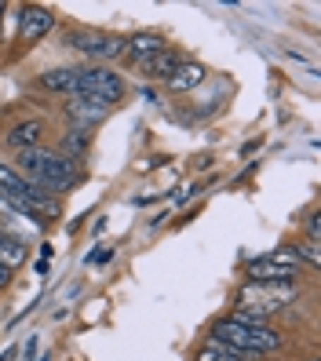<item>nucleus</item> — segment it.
Instances as JSON below:
<instances>
[{
  "instance_id": "1",
  "label": "nucleus",
  "mask_w": 321,
  "mask_h": 361,
  "mask_svg": "<svg viewBox=\"0 0 321 361\" xmlns=\"http://www.w3.org/2000/svg\"><path fill=\"white\" fill-rule=\"evenodd\" d=\"M18 172H23L37 190H44V194H52V197L62 194V190H70V186H77V179H80L73 157L40 150V146L18 154Z\"/></svg>"
},
{
  "instance_id": "2",
  "label": "nucleus",
  "mask_w": 321,
  "mask_h": 361,
  "mask_svg": "<svg viewBox=\"0 0 321 361\" xmlns=\"http://www.w3.org/2000/svg\"><path fill=\"white\" fill-rule=\"evenodd\" d=\"M212 336H216V343L241 354V357H255V354H274L281 350L285 336L277 329H267V325H241L234 322V317H219L216 325H212Z\"/></svg>"
},
{
  "instance_id": "3",
  "label": "nucleus",
  "mask_w": 321,
  "mask_h": 361,
  "mask_svg": "<svg viewBox=\"0 0 321 361\" xmlns=\"http://www.w3.org/2000/svg\"><path fill=\"white\" fill-rule=\"evenodd\" d=\"M299 263L303 259H299L296 248H274V252H267V256L252 259L245 274L255 285H289V281L299 278Z\"/></svg>"
},
{
  "instance_id": "4",
  "label": "nucleus",
  "mask_w": 321,
  "mask_h": 361,
  "mask_svg": "<svg viewBox=\"0 0 321 361\" xmlns=\"http://www.w3.org/2000/svg\"><path fill=\"white\" fill-rule=\"evenodd\" d=\"M73 95H92V99H102V102L114 106L124 95V80H121V73L106 70V66H80Z\"/></svg>"
},
{
  "instance_id": "5",
  "label": "nucleus",
  "mask_w": 321,
  "mask_h": 361,
  "mask_svg": "<svg viewBox=\"0 0 321 361\" xmlns=\"http://www.w3.org/2000/svg\"><path fill=\"white\" fill-rule=\"evenodd\" d=\"M70 44L77 51H84L88 59H117V55H124L128 40L117 33H73Z\"/></svg>"
},
{
  "instance_id": "6",
  "label": "nucleus",
  "mask_w": 321,
  "mask_h": 361,
  "mask_svg": "<svg viewBox=\"0 0 321 361\" xmlns=\"http://www.w3.org/2000/svg\"><path fill=\"white\" fill-rule=\"evenodd\" d=\"M55 26V15L48 8H23V15H18V40L23 44H30V40H40L48 37Z\"/></svg>"
},
{
  "instance_id": "7",
  "label": "nucleus",
  "mask_w": 321,
  "mask_h": 361,
  "mask_svg": "<svg viewBox=\"0 0 321 361\" xmlns=\"http://www.w3.org/2000/svg\"><path fill=\"white\" fill-rule=\"evenodd\" d=\"M110 110H114L110 102L92 99V95H73V102H66V114H70L73 121H80V128H84V132H92V124H99Z\"/></svg>"
},
{
  "instance_id": "8",
  "label": "nucleus",
  "mask_w": 321,
  "mask_h": 361,
  "mask_svg": "<svg viewBox=\"0 0 321 361\" xmlns=\"http://www.w3.org/2000/svg\"><path fill=\"white\" fill-rule=\"evenodd\" d=\"M179 66H183L179 51H168V48H161L154 59H146V62H143V73H146V77H157V80H168V77H172Z\"/></svg>"
},
{
  "instance_id": "9",
  "label": "nucleus",
  "mask_w": 321,
  "mask_h": 361,
  "mask_svg": "<svg viewBox=\"0 0 321 361\" xmlns=\"http://www.w3.org/2000/svg\"><path fill=\"white\" fill-rule=\"evenodd\" d=\"M40 132H44V124H40V121H18L15 128L8 132V146H15L18 154L33 150V146L40 142Z\"/></svg>"
},
{
  "instance_id": "10",
  "label": "nucleus",
  "mask_w": 321,
  "mask_h": 361,
  "mask_svg": "<svg viewBox=\"0 0 321 361\" xmlns=\"http://www.w3.org/2000/svg\"><path fill=\"white\" fill-rule=\"evenodd\" d=\"M161 48H164V44H161V37H157V33H135L132 40H128L124 55L132 59V62H139V66H143V62H146V59H154V55H157Z\"/></svg>"
},
{
  "instance_id": "11",
  "label": "nucleus",
  "mask_w": 321,
  "mask_h": 361,
  "mask_svg": "<svg viewBox=\"0 0 321 361\" xmlns=\"http://www.w3.org/2000/svg\"><path fill=\"white\" fill-rule=\"evenodd\" d=\"M205 77H208V70L201 66V62H183V66L168 77V88L172 92H190V88H198Z\"/></svg>"
},
{
  "instance_id": "12",
  "label": "nucleus",
  "mask_w": 321,
  "mask_h": 361,
  "mask_svg": "<svg viewBox=\"0 0 321 361\" xmlns=\"http://www.w3.org/2000/svg\"><path fill=\"white\" fill-rule=\"evenodd\" d=\"M33 183L18 172V168H11V164H4L0 161V194H23V197H30L33 194Z\"/></svg>"
},
{
  "instance_id": "13",
  "label": "nucleus",
  "mask_w": 321,
  "mask_h": 361,
  "mask_svg": "<svg viewBox=\"0 0 321 361\" xmlns=\"http://www.w3.org/2000/svg\"><path fill=\"white\" fill-rule=\"evenodd\" d=\"M40 88H48V92H66V95H73V88H77V70H73V66H59V70H48V73H40Z\"/></svg>"
},
{
  "instance_id": "14",
  "label": "nucleus",
  "mask_w": 321,
  "mask_h": 361,
  "mask_svg": "<svg viewBox=\"0 0 321 361\" xmlns=\"http://www.w3.org/2000/svg\"><path fill=\"white\" fill-rule=\"evenodd\" d=\"M0 263L11 267V270L26 263V245L18 241L11 230H0Z\"/></svg>"
},
{
  "instance_id": "15",
  "label": "nucleus",
  "mask_w": 321,
  "mask_h": 361,
  "mask_svg": "<svg viewBox=\"0 0 321 361\" xmlns=\"http://www.w3.org/2000/svg\"><path fill=\"white\" fill-rule=\"evenodd\" d=\"M194 361H241V354H234V350L219 347L216 339H212L208 347H201V350H198V357H194Z\"/></svg>"
},
{
  "instance_id": "16",
  "label": "nucleus",
  "mask_w": 321,
  "mask_h": 361,
  "mask_svg": "<svg viewBox=\"0 0 321 361\" xmlns=\"http://www.w3.org/2000/svg\"><path fill=\"white\" fill-rule=\"evenodd\" d=\"M88 135H92V132H84V128H73V135L66 139V154L80 157V154H84V146H88Z\"/></svg>"
},
{
  "instance_id": "17",
  "label": "nucleus",
  "mask_w": 321,
  "mask_h": 361,
  "mask_svg": "<svg viewBox=\"0 0 321 361\" xmlns=\"http://www.w3.org/2000/svg\"><path fill=\"white\" fill-rule=\"evenodd\" d=\"M110 259H114V248H106V245L95 252V256H88V263H110Z\"/></svg>"
},
{
  "instance_id": "18",
  "label": "nucleus",
  "mask_w": 321,
  "mask_h": 361,
  "mask_svg": "<svg viewBox=\"0 0 321 361\" xmlns=\"http://www.w3.org/2000/svg\"><path fill=\"white\" fill-rule=\"evenodd\" d=\"M198 194H201V186H186L183 194H176V208H179V204H186L190 197H198Z\"/></svg>"
},
{
  "instance_id": "19",
  "label": "nucleus",
  "mask_w": 321,
  "mask_h": 361,
  "mask_svg": "<svg viewBox=\"0 0 321 361\" xmlns=\"http://www.w3.org/2000/svg\"><path fill=\"white\" fill-rule=\"evenodd\" d=\"M11 274H15L11 267H4V263H0V288H8V285H11Z\"/></svg>"
},
{
  "instance_id": "20",
  "label": "nucleus",
  "mask_w": 321,
  "mask_h": 361,
  "mask_svg": "<svg viewBox=\"0 0 321 361\" xmlns=\"http://www.w3.org/2000/svg\"><path fill=\"white\" fill-rule=\"evenodd\" d=\"M37 347H40V339H37V336H30V339H26V357H30V361H33Z\"/></svg>"
},
{
  "instance_id": "21",
  "label": "nucleus",
  "mask_w": 321,
  "mask_h": 361,
  "mask_svg": "<svg viewBox=\"0 0 321 361\" xmlns=\"http://www.w3.org/2000/svg\"><path fill=\"white\" fill-rule=\"evenodd\" d=\"M307 230H310V238L317 241V216H310V223H307Z\"/></svg>"
},
{
  "instance_id": "22",
  "label": "nucleus",
  "mask_w": 321,
  "mask_h": 361,
  "mask_svg": "<svg viewBox=\"0 0 321 361\" xmlns=\"http://www.w3.org/2000/svg\"><path fill=\"white\" fill-rule=\"evenodd\" d=\"M0 204H4V194H0Z\"/></svg>"
},
{
  "instance_id": "23",
  "label": "nucleus",
  "mask_w": 321,
  "mask_h": 361,
  "mask_svg": "<svg viewBox=\"0 0 321 361\" xmlns=\"http://www.w3.org/2000/svg\"><path fill=\"white\" fill-rule=\"evenodd\" d=\"M0 15H4V4H0Z\"/></svg>"
}]
</instances>
